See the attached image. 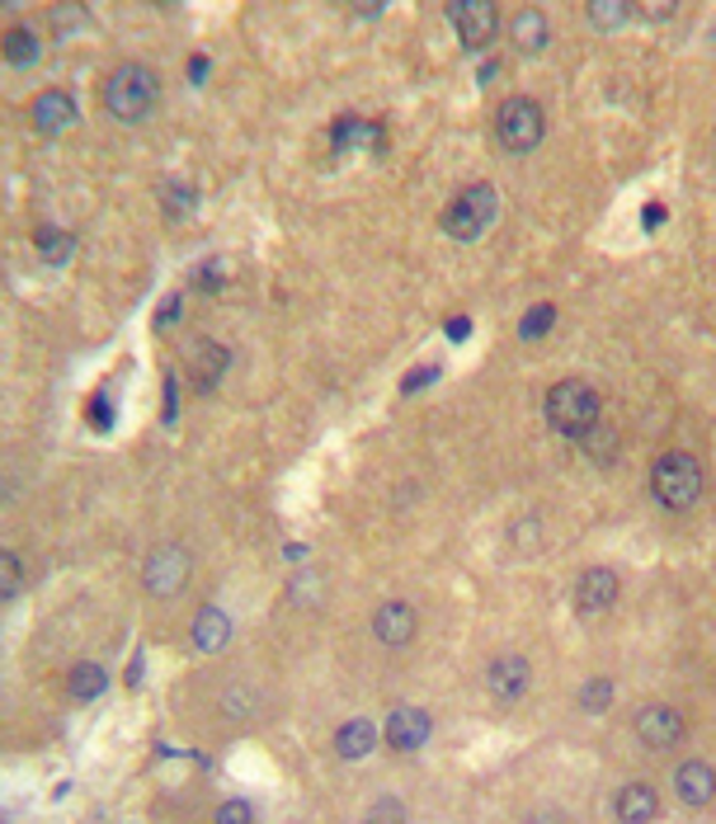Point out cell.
Wrapping results in <instances>:
<instances>
[{
  "label": "cell",
  "mask_w": 716,
  "mask_h": 824,
  "mask_svg": "<svg viewBox=\"0 0 716 824\" xmlns=\"http://www.w3.org/2000/svg\"><path fill=\"white\" fill-rule=\"evenodd\" d=\"M613 815H618V824H655L660 820V792L650 782H627V787H618Z\"/></svg>",
  "instance_id": "cell-14"
},
{
  "label": "cell",
  "mask_w": 716,
  "mask_h": 824,
  "mask_svg": "<svg viewBox=\"0 0 716 824\" xmlns=\"http://www.w3.org/2000/svg\"><path fill=\"white\" fill-rule=\"evenodd\" d=\"M613 697H618L613 678L608 674H594V678H585V688H580V712L585 716H604L613 707Z\"/></svg>",
  "instance_id": "cell-21"
},
{
  "label": "cell",
  "mask_w": 716,
  "mask_h": 824,
  "mask_svg": "<svg viewBox=\"0 0 716 824\" xmlns=\"http://www.w3.org/2000/svg\"><path fill=\"white\" fill-rule=\"evenodd\" d=\"M524 824H570V820L556 815V811H543V815H533V820H524Z\"/></svg>",
  "instance_id": "cell-31"
},
{
  "label": "cell",
  "mask_w": 716,
  "mask_h": 824,
  "mask_svg": "<svg viewBox=\"0 0 716 824\" xmlns=\"http://www.w3.org/2000/svg\"><path fill=\"white\" fill-rule=\"evenodd\" d=\"M198 284H203L208 292H212V288H222V269H217V265H208L203 274H198Z\"/></svg>",
  "instance_id": "cell-30"
},
{
  "label": "cell",
  "mask_w": 716,
  "mask_h": 824,
  "mask_svg": "<svg viewBox=\"0 0 716 824\" xmlns=\"http://www.w3.org/2000/svg\"><path fill=\"white\" fill-rule=\"evenodd\" d=\"M543 410H547V425L561 438H589L594 429H599L604 400H599V391H594L589 381L566 377V381H551V387H547Z\"/></svg>",
  "instance_id": "cell-1"
},
{
  "label": "cell",
  "mask_w": 716,
  "mask_h": 824,
  "mask_svg": "<svg viewBox=\"0 0 716 824\" xmlns=\"http://www.w3.org/2000/svg\"><path fill=\"white\" fill-rule=\"evenodd\" d=\"M156 105H161V80H156V71H147V67L128 62L105 80V109L118 118V123H147V118L156 113Z\"/></svg>",
  "instance_id": "cell-2"
},
{
  "label": "cell",
  "mask_w": 716,
  "mask_h": 824,
  "mask_svg": "<svg viewBox=\"0 0 716 824\" xmlns=\"http://www.w3.org/2000/svg\"><path fill=\"white\" fill-rule=\"evenodd\" d=\"M495 212H500V193H495V185H467L444 208V231L453 240H481L495 222Z\"/></svg>",
  "instance_id": "cell-4"
},
{
  "label": "cell",
  "mask_w": 716,
  "mask_h": 824,
  "mask_svg": "<svg viewBox=\"0 0 716 824\" xmlns=\"http://www.w3.org/2000/svg\"><path fill=\"white\" fill-rule=\"evenodd\" d=\"M0 52H6L10 67H38V57H43V38L19 24V29L6 33V48H0Z\"/></svg>",
  "instance_id": "cell-19"
},
{
  "label": "cell",
  "mask_w": 716,
  "mask_h": 824,
  "mask_svg": "<svg viewBox=\"0 0 716 824\" xmlns=\"http://www.w3.org/2000/svg\"><path fill=\"white\" fill-rule=\"evenodd\" d=\"M533 688V665L524 655H500V659H490V669H486V693L490 697H500V702H519L528 697Z\"/></svg>",
  "instance_id": "cell-12"
},
{
  "label": "cell",
  "mask_w": 716,
  "mask_h": 824,
  "mask_svg": "<svg viewBox=\"0 0 716 824\" xmlns=\"http://www.w3.org/2000/svg\"><path fill=\"white\" fill-rule=\"evenodd\" d=\"M495 137H500V147L514 156L537 151L547 137L543 105H537V99H505L500 113H495Z\"/></svg>",
  "instance_id": "cell-5"
},
{
  "label": "cell",
  "mask_w": 716,
  "mask_h": 824,
  "mask_svg": "<svg viewBox=\"0 0 716 824\" xmlns=\"http://www.w3.org/2000/svg\"><path fill=\"white\" fill-rule=\"evenodd\" d=\"M674 792H679V801H684V806H693V811L712 806V801H716V768H712V763H703V758L679 763V768H674Z\"/></svg>",
  "instance_id": "cell-13"
},
{
  "label": "cell",
  "mask_w": 716,
  "mask_h": 824,
  "mask_svg": "<svg viewBox=\"0 0 716 824\" xmlns=\"http://www.w3.org/2000/svg\"><path fill=\"white\" fill-rule=\"evenodd\" d=\"M76 118H81V109H76V99L67 90H43V95L33 99V128L38 132L57 137V132H67Z\"/></svg>",
  "instance_id": "cell-15"
},
{
  "label": "cell",
  "mask_w": 716,
  "mask_h": 824,
  "mask_svg": "<svg viewBox=\"0 0 716 824\" xmlns=\"http://www.w3.org/2000/svg\"><path fill=\"white\" fill-rule=\"evenodd\" d=\"M415 632H420V613H415L406 598H387V603H377V613H372V636L382 641L387 651L410 646Z\"/></svg>",
  "instance_id": "cell-10"
},
{
  "label": "cell",
  "mask_w": 716,
  "mask_h": 824,
  "mask_svg": "<svg viewBox=\"0 0 716 824\" xmlns=\"http://www.w3.org/2000/svg\"><path fill=\"white\" fill-rule=\"evenodd\" d=\"M175 316H179V301L170 297V301H166V307H161V316H156V320H161V326H170V320H175Z\"/></svg>",
  "instance_id": "cell-32"
},
{
  "label": "cell",
  "mask_w": 716,
  "mask_h": 824,
  "mask_svg": "<svg viewBox=\"0 0 716 824\" xmlns=\"http://www.w3.org/2000/svg\"><path fill=\"white\" fill-rule=\"evenodd\" d=\"M660 217H665V208L655 203V208H646V227H660Z\"/></svg>",
  "instance_id": "cell-34"
},
{
  "label": "cell",
  "mask_w": 716,
  "mask_h": 824,
  "mask_svg": "<svg viewBox=\"0 0 716 824\" xmlns=\"http://www.w3.org/2000/svg\"><path fill=\"white\" fill-rule=\"evenodd\" d=\"M19 589H24V566L14 552H0V598H19Z\"/></svg>",
  "instance_id": "cell-26"
},
{
  "label": "cell",
  "mask_w": 716,
  "mask_h": 824,
  "mask_svg": "<svg viewBox=\"0 0 716 824\" xmlns=\"http://www.w3.org/2000/svg\"><path fill=\"white\" fill-rule=\"evenodd\" d=\"M231 641V617L222 608H203L193 622V646L203 651V655H217Z\"/></svg>",
  "instance_id": "cell-18"
},
{
  "label": "cell",
  "mask_w": 716,
  "mask_h": 824,
  "mask_svg": "<svg viewBox=\"0 0 716 824\" xmlns=\"http://www.w3.org/2000/svg\"><path fill=\"white\" fill-rule=\"evenodd\" d=\"M618 594H623V579L608 566H589L575 579V608H580V617H604L618 603Z\"/></svg>",
  "instance_id": "cell-9"
},
{
  "label": "cell",
  "mask_w": 716,
  "mask_h": 824,
  "mask_svg": "<svg viewBox=\"0 0 716 824\" xmlns=\"http://www.w3.org/2000/svg\"><path fill=\"white\" fill-rule=\"evenodd\" d=\"M189 575H193V556L185 547H156L147 556V566H142V585L156 594V598H175L179 589L189 585Z\"/></svg>",
  "instance_id": "cell-7"
},
{
  "label": "cell",
  "mask_w": 716,
  "mask_h": 824,
  "mask_svg": "<svg viewBox=\"0 0 716 824\" xmlns=\"http://www.w3.org/2000/svg\"><path fill=\"white\" fill-rule=\"evenodd\" d=\"M372 749H377V726H372V721L354 716V721H345V726L335 731V754H340V758L358 763V758H368Z\"/></svg>",
  "instance_id": "cell-17"
},
{
  "label": "cell",
  "mask_w": 716,
  "mask_h": 824,
  "mask_svg": "<svg viewBox=\"0 0 716 824\" xmlns=\"http://www.w3.org/2000/svg\"><path fill=\"white\" fill-rule=\"evenodd\" d=\"M217 824H255V806H250V801H241V796H231V801L217 806Z\"/></svg>",
  "instance_id": "cell-27"
},
{
  "label": "cell",
  "mask_w": 716,
  "mask_h": 824,
  "mask_svg": "<svg viewBox=\"0 0 716 824\" xmlns=\"http://www.w3.org/2000/svg\"><path fill=\"white\" fill-rule=\"evenodd\" d=\"M33 246H38V255L48 259V265H67V259L76 255V236H67V231H57V227H38V236H33Z\"/></svg>",
  "instance_id": "cell-22"
},
{
  "label": "cell",
  "mask_w": 716,
  "mask_h": 824,
  "mask_svg": "<svg viewBox=\"0 0 716 824\" xmlns=\"http://www.w3.org/2000/svg\"><path fill=\"white\" fill-rule=\"evenodd\" d=\"M509 38H514V48H519L524 57H537L547 48V38H551V24H547V14L537 10V6H528V10H519L509 19Z\"/></svg>",
  "instance_id": "cell-16"
},
{
  "label": "cell",
  "mask_w": 716,
  "mask_h": 824,
  "mask_svg": "<svg viewBox=\"0 0 716 824\" xmlns=\"http://www.w3.org/2000/svg\"><path fill=\"white\" fill-rule=\"evenodd\" d=\"M650 495L660 499L669 514L693 509V505L703 499V467H698V457L684 453V448L665 453V457L650 467Z\"/></svg>",
  "instance_id": "cell-3"
},
{
  "label": "cell",
  "mask_w": 716,
  "mask_h": 824,
  "mask_svg": "<svg viewBox=\"0 0 716 824\" xmlns=\"http://www.w3.org/2000/svg\"><path fill=\"white\" fill-rule=\"evenodd\" d=\"M448 19L457 29V43L467 52L490 48L495 33H500V10H495L490 0H457V6H448Z\"/></svg>",
  "instance_id": "cell-6"
},
{
  "label": "cell",
  "mask_w": 716,
  "mask_h": 824,
  "mask_svg": "<svg viewBox=\"0 0 716 824\" xmlns=\"http://www.w3.org/2000/svg\"><path fill=\"white\" fill-rule=\"evenodd\" d=\"M551 326H556V307H551V301H537V307H528V311H524V320H519V335H524V339H543Z\"/></svg>",
  "instance_id": "cell-25"
},
{
  "label": "cell",
  "mask_w": 716,
  "mask_h": 824,
  "mask_svg": "<svg viewBox=\"0 0 716 824\" xmlns=\"http://www.w3.org/2000/svg\"><path fill=\"white\" fill-rule=\"evenodd\" d=\"M429 735H434V721L425 707H396L387 716V726H382V739L396 749V754H415V749H425L429 745Z\"/></svg>",
  "instance_id": "cell-11"
},
{
  "label": "cell",
  "mask_w": 716,
  "mask_h": 824,
  "mask_svg": "<svg viewBox=\"0 0 716 824\" xmlns=\"http://www.w3.org/2000/svg\"><path fill=\"white\" fill-rule=\"evenodd\" d=\"M467 330H471V326H467L463 316H457V320H448V335H453V339H467Z\"/></svg>",
  "instance_id": "cell-33"
},
{
  "label": "cell",
  "mask_w": 716,
  "mask_h": 824,
  "mask_svg": "<svg viewBox=\"0 0 716 824\" xmlns=\"http://www.w3.org/2000/svg\"><path fill=\"white\" fill-rule=\"evenodd\" d=\"M105 688H109V674L99 669V665H76V669H71V697L90 702V697H99Z\"/></svg>",
  "instance_id": "cell-24"
},
{
  "label": "cell",
  "mask_w": 716,
  "mask_h": 824,
  "mask_svg": "<svg viewBox=\"0 0 716 824\" xmlns=\"http://www.w3.org/2000/svg\"><path fill=\"white\" fill-rule=\"evenodd\" d=\"M86 19H90L86 6H57V10H52V24H57V29H67V38H71L76 29H81Z\"/></svg>",
  "instance_id": "cell-28"
},
{
  "label": "cell",
  "mask_w": 716,
  "mask_h": 824,
  "mask_svg": "<svg viewBox=\"0 0 716 824\" xmlns=\"http://www.w3.org/2000/svg\"><path fill=\"white\" fill-rule=\"evenodd\" d=\"M368 820H372V824H401V820H406V811H401V801L382 796V801H377V806L368 811Z\"/></svg>",
  "instance_id": "cell-29"
},
{
  "label": "cell",
  "mask_w": 716,
  "mask_h": 824,
  "mask_svg": "<svg viewBox=\"0 0 716 824\" xmlns=\"http://www.w3.org/2000/svg\"><path fill=\"white\" fill-rule=\"evenodd\" d=\"M372 142H382V132L364 123V118H340V123H335V147L354 151V147H372Z\"/></svg>",
  "instance_id": "cell-23"
},
{
  "label": "cell",
  "mask_w": 716,
  "mask_h": 824,
  "mask_svg": "<svg viewBox=\"0 0 716 824\" xmlns=\"http://www.w3.org/2000/svg\"><path fill=\"white\" fill-rule=\"evenodd\" d=\"M585 14H589L594 29L613 33V29L632 24V19H636V6H627V0H594V6H585Z\"/></svg>",
  "instance_id": "cell-20"
},
{
  "label": "cell",
  "mask_w": 716,
  "mask_h": 824,
  "mask_svg": "<svg viewBox=\"0 0 716 824\" xmlns=\"http://www.w3.org/2000/svg\"><path fill=\"white\" fill-rule=\"evenodd\" d=\"M636 735H642V745L655 749V754H669L684 745L688 735V721L679 707H665V702H655V707H646L642 716H636Z\"/></svg>",
  "instance_id": "cell-8"
}]
</instances>
